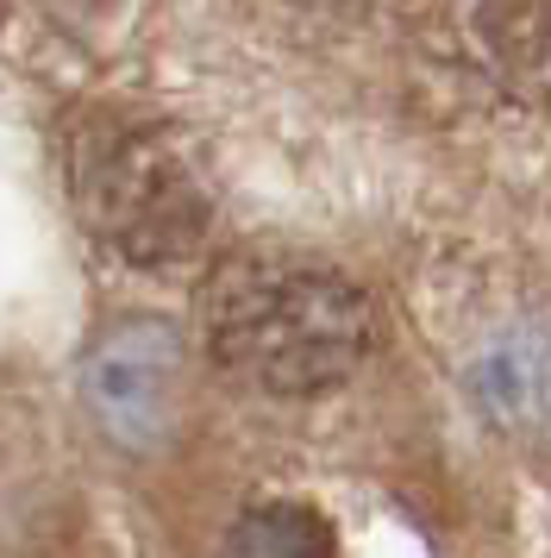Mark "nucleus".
Segmentation results:
<instances>
[{"label":"nucleus","instance_id":"nucleus-1","mask_svg":"<svg viewBox=\"0 0 551 558\" xmlns=\"http://www.w3.org/2000/svg\"><path fill=\"white\" fill-rule=\"evenodd\" d=\"M376 345L370 295L320 264H232L207 289V352L264 396H326Z\"/></svg>","mask_w":551,"mask_h":558},{"label":"nucleus","instance_id":"nucleus-2","mask_svg":"<svg viewBox=\"0 0 551 558\" xmlns=\"http://www.w3.org/2000/svg\"><path fill=\"white\" fill-rule=\"evenodd\" d=\"M75 202L82 220L125 257V264H182L207 239L213 202L200 189L195 163L163 132L132 120H100L75 145Z\"/></svg>","mask_w":551,"mask_h":558},{"label":"nucleus","instance_id":"nucleus-3","mask_svg":"<svg viewBox=\"0 0 551 558\" xmlns=\"http://www.w3.org/2000/svg\"><path fill=\"white\" fill-rule=\"evenodd\" d=\"M82 402L125 452H157L182 421V332L170 320H120L82 364Z\"/></svg>","mask_w":551,"mask_h":558},{"label":"nucleus","instance_id":"nucleus-4","mask_svg":"<svg viewBox=\"0 0 551 558\" xmlns=\"http://www.w3.org/2000/svg\"><path fill=\"white\" fill-rule=\"evenodd\" d=\"M220 558H339V533L307 502H257L220 533Z\"/></svg>","mask_w":551,"mask_h":558}]
</instances>
